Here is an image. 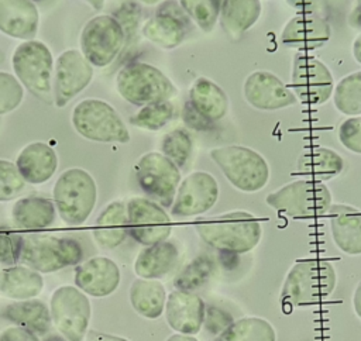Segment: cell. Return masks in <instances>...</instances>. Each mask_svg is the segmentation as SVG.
<instances>
[{
    "instance_id": "6da1fadb",
    "label": "cell",
    "mask_w": 361,
    "mask_h": 341,
    "mask_svg": "<svg viewBox=\"0 0 361 341\" xmlns=\"http://www.w3.org/2000/svg\"><path fill=\"white\" fill-rule=\"evenodd\" d=\"M195 228L203 242L226 254L250 252L259 244L262 237L259 220L244 210L213 216L197 223Z\"/></svg>"
},
{
    "instance_id": "7a4b0ae2",
    "label": "cell",
    "mask_w": 361,
    "mask_h": 341,
    "mask_svg": "<svg viewBox=\"0 0 361 341\" xmlns=\"http://www.w3.org/2000/svg\"><path fill=\"white\" fill-rule=\"evenodd\" d=\"M336 283V269L329 261L305 259L289 269L279 302L286 307H309L330 296Z\"/></svg>"
},
{
    "instance_id": "3957f363",
    "label": "cell",
    "mask_w": 361,
    "mask_h": 341,
    "mask_svg": "<svg viewBox=\"0 0 361 341\" xmlns=\"http://www.w3.org/2000/svg\"><path fill=\"white\" fill-rule=\"evenodd\" d=\"M54 203L61 220L72 227L82 225L97 202V186L93 176L82 168H69L56 179Z\"/></svg>"
},
{
    "instance_id": "277c9868",
    "label": "cell",
    "mask_w": 361,
    "mask_h": 341,
    "mask_svg": "<svg viewBox=\"0 0 361 341\" xmlns=\"http://www.w3.org/2000/svg\"><path fill=\"white\" fill-rule=\"evenodd\" d=\"M116 87L126 101L138 107L169 101L178 94L172 80L161 69L145 62H131L121 68Z\"/></svg>"
},
{
    "instance_id": "5b68a950",
    "label": "cell",
    "mask_w": 361,
    "mask_h": 341,
    "mask_svg": "<svg viewBox=\"0 0 361 341\" xmlns=\"http://www.w3.org/2000/svg\"><path fill=\"white\" fill-rule=\"evenodd\" d=\"M83 259L82 245L69 237L52 234L23 235L20 262L39 273H52Z\"/></svg>"
},
{
    "instance_id": "8992f818",
    "label": "cell",
    "mask_w": 361,
    "mask_h": 341,
    "mask_svg": "<svg viewBox=\"0 0 361 341\" xmlns=\"http://www.w3.org/2000/svg\"><path fill=\"white\" fill-rule=\"evenodd\" d=\"M269 207L290 218H319L331 207L330 189L316 180H293L265 197Z\"/></svg>"
},
{
    "instance_id": "52a82bcc",
    "label": "cell",
    "mask_w": 361,
    "mask_h": 341,
    "mask_svg": "<svg viewBox=\"0 0 361 341\" xmlns=\"http://www.w3.org/2000/svg\"><path fill=\"white\" fill-rule=\"evenodd\" d=\"M210 158L221 169L231 186L240 192L254 193L268 183L269 166L265 158L248 147H217L210 151Z\"/></svg>"
},
{
    "instance_id": "ba28073f",
    "label": "cell",
    "mask_w": 361,
    "mask_h": 341,
    "mask_svg": "<svg viewBox=\"0 0 361 341\" xmlns=\"http://www.w3.org/2000/svg\"><path fill=\"white\" fill-rule=\"evenodd\" d=\"M13 70L18 82L30 93L45 103L54 101L52 79L54 58L51 49L41 41H24L13 52Z\"/></svg>"
},
{
    "instance_id": "9c48e42d",
    "label": "cell",
    "mask_w": 361,
    "mask_h": 341,
    "mask_svg": "<svg viewBox=\"0 0 361 341\" xmlns=\"http://www.w3.org/2000/svg\"><path fill=\"white\" fill-rule=\"evenodd\" d=\"M72 125L83 138L96 142L130 141V131L118 111L100 99H85L79 101L71 117Z\"/></svg>"
},
{
    "instance_id": "30bf717a",
    "label": "cell",
    "mask_w": 361,
    "mask_h": 341,
    "mask_svg": "<svg viewBox=\"0 0 361 341\" xmlns=\"http://www.w3.org/2000/svg\"><path fill=\"white\" fill-rule=\"evenodd\" d=\"M52 324L68 341H83L89 331L92 304L86 293L72 285L56 287L51 294Z\"/></svg>"
},
{
    "instance_id": "8fae6325",
    "label": "cell",
    "mask_w": 361,
    "mask_h": 341,
    "mask_svg": "<svg viewBox=\"0 0 361 341\" xmlns=\"http://www.w3.org/2000/svg\"><path fill=\"white\" fill-rule=\"evenodd\" d=\"M135 179L141 190L159 206L172 207L180 183L179 168L162 152H147L134 166Z\"/></svg>"
},
{
    "instance_id": "7c38bea8",
    "label": "cell",
    "mask_w": 361,
    "mask_h": 341,
    "mask_svg": "<svg viewBox=\"0 0 361 341\" xmlns=\"http://www.w3.org/2000/svg\"><path fill=\"white\" fill-rule=\"evenodd\" d=\"M124 45V31L111 14H100L90 18L80 32V52L96 68L110 65Z\"/></svg>"
},
{
    "instance_id": "4fadbf2b",
    "label": "cell",
    "mask_w": 361,
    "mask_h": 341,
    "mask_svg": "<svg viewBox=\"0 0 361 341\" xmlns=\"http://www.w3.org/2000/svg\"><path fill=\"white\" fill-rule=\"evenodd\" d=\"M290 85L300 103L320 106L334 92V80L330 69L316 56L298 52L293 59Z\"/></svg>"
},
{
    "instance_id": "5bb4252c",
    "label": "cell",
    "mask_w": 361,
    "mask_h": 341,
    "mask_svg": "<svg viewBox=\"0 0 361 341\" xmlns=\"http://www.w3.org/2000/svg\"><path fill=\"white\" fill-rule=\"evenodd\" d=\"M128 235L144 247L155 245L168 240L172 221L162 206L148 197H131L126 203Z\"/></svg>"
},
{
    "instance_id": "9a60e30c",
    "label": "cell",
    "mask_w": 361,
    "mask_h": 341,
    "mask_svg": "<svg viewBox=\"0 0 361 341\" xmlns=\"http://www.w3.org/2000/svg\"><path fill=\"white\" fill-rule=\"evenodd\" d=\"M93 66L78 49H66L55 59L52 93L56 107H65L75 96L89 86Z\"/></svg>"
},
{
    "instance_id": "2e32d148",
    "label": "cell",
    "mask_w": 361,
    "mask_h": 341,
    "mask_svg": "<svg viewBox=\"0 0 361 341\" xmlns=\"http://www.w3.org/2000/svg\"><path fill=\"white\" fill-rule=\"evenodd\" d=\"M219 183L209 172L197 170L180 180L171 214L175 217H195L207 213L219 199Z\"/></svg>"
},
{
    "instance_id": "e0dca14e",
    "label": "cell",
    "mask_w": 361,
    "mask_h": 341,
    "mask_svg": "<svg viewBox=\"0 0 361 341\" xmlns=\"http://www.w3.org/2000/svg\"><path fill=\"white\" fill-rule=\"evenodd\" d=\"M189 25L190 18L179 1H164L155 14L144 23L141 32L162 49H172L185 39Z\"/></svg>"
},
{
    "instance_id": "ac0fdd59",
    "label": "cell",
    "mask_w": 361,
    "mask_h": 341,
    "mask_svg": "<svg viewBox=\"0 0 361 341\" xmlns=\"http://www.w3.org/2000/svg\"><path fill=\"white\" fill-rule=\"evenodd\" d=\"M243 92L247 103L258 110H279L295 106L298 101L295 93L268 70H255L248 75Z\"/></svg>"
},
{
    "instance_id": "d6986e66",
    "label": "cell",
    "mask_w": 361,
    "mask_h": 341,
    "mask_svg": "<svg viewBox=\"0 0 361 341\" xmlns=\"http://www.w3.org/2000/svg\"><path fill=\"white\" fill-rule=\"evenodd\" d=\"M120 280L121 272L118 265L107 256L89 258L75 268V286L87 296H110L117 290Z\"/></svg>"
},
{
    "instance_id": "ffe728a7",
    "label": "cell",
    "mask_w": 361,
    "mask_h": 341,
    "mask_svg": "<svg viewBox=\"0 0 361 341\" xmlns=\"http://www.w3.org/2000/svg\"><path fill=\"white\" fill-rule=\"evenodd\" d=\"M331 28L327 20L316 13L292 17L281 32V42L300 52L314 51L329 42Z\"/></svg>"
},
{
    "instance_id": "44dd1931",
    "label": "cell",
    "mask_w": 361,
    "mask_h": 341,
    "mask_svg": "<svg viewBox=\"0 0 361 341\" xmlns=\"http://www.w3.org/2000/svg\"><path fill=\"white\" fill-rule=\"evenodd\" d=\"M206 304L200 296L193 292L172 290L165 303V318L175 333L195 335L204 321Z\"/></svg>"
},
{
    "instance_id": "7402d4cb",
    "label": "cell",
    "mask_w": 361,
    "mask_h": 341,
    "mask_svg": "<svg viewBox=\"0 0 361 341\" xmlns=\"http://www.w3.org/2000/svg\"><path fill=\"white\" fill-rule=\"evenodd\" d=\"M39 25V13L30 0H0V31L11 38L32 41Z\"/></svg>"
},
{
    "instance_id": "603a6c76",
    "label": "cell",
    "mask_w": 361,
    "mask_h": 341,
    "mask_svg": "<svg viewBox=\"0 0 361 341\" xmlns=\"http://www.w3.org/2000/svg\"><path fill=\"white\" fill-rule=\"evenodd\" d=\"M16 165L25 183L42 185L48 182L58 168V155L47 142H31L17 155Z\"/></svg>"
},
{
    "instance_id": "cb8c5ba5",
    "label": "cell",
    "mask_w": 361,
    "mask_h": 341,
    "mask_svg": "<svg viewBox=\"0 0 361 341\" xmlns=\"http://www.w3.org/2000/svg\"><path fill=\"white\" fill-rule=\"evenodd\" d=\"M334 245L347 255H361V211L348 204H331L329 211Z\"/></svg>"
},
{
    "instance_id": "d4e9b609",
    "label": "cell",
    "mask_w": 361,
    "mask_h": 341,
    "mask_svg": "<svg viewBox=\"0 0 361 341\" xmlns=\"http://www.w3.org/2000/svg\"><path fill=\"white\" fill-rule=\"evenodd\" d=\"M92 235L104 249H114L121 245L128 237L126 203L121 200L109 203L96 218Z\"/></svg>"
},
{
    "instance_id": "484cf974",
    "label": "cell",
    "mask_w": 361,
    "mask_h": 341,
    "mask_svg": "<svg viewBox=\"0 0 361 341\" xmlns=\"http://www.w3.org/2000/svg\"><path fill=\"white\" fill-rule=\"evenodd\" d=\"M192 107L212 124L224 118L228 111V97L226 92L212 79L200 76L189 89Z\"/></svg>"
},
{
    "instance_id": "4316f807",
    "label": "cell",
    "mask_w": 361,
    "mask_h": 341,
    "mask_svg": "<svg viewBox=\"0 0 361 341\" xmlns=\"http://www.w3.org/2000/svg\"><path fill=\"white\" fill-rule=\"evenodd\" d=\"M44 289V278L39 272L25 266H6L0 272V294L14 302L35 299Z\"/></svg>"
},
{
    "instance_id": "83f0119b",
    "label": "cell",
    "mask_w": 361,
    "mask_h": 341,
    "mask_svg": "<svg viewBox=\"0 0 361 341\" xmlns=\"http://www.w3.org/2000/svg\"><path fill=\"white\" fill-rule=\"evenodd\" d=\"M3 314L14 326L25 328L38 337L48 334L54 326L49 306L39 299L13 302L6 306Z\"/></svg>"
},
{
    "instance_id": "f1b7e54d",
    "label": "cell",
    "mask_w": 361,
    "mask_h": 341,
    "mask_svg": "<svg viewBox=\"0 0 361 341\" xmlns=\"http://www.w3.org/2000/svg\"><path fill=\"white\" fill-rule=\"evenodd\" d=\"M178 258L176 245L166 240L141 249L134 261V272L142 279H159L172 271Z\"/></svg>"
},
{
    "instance_id": "f546056e",
    "label": "cell",
    "mask_w": 361,
    "mask_h": 341,
    "mask_svg": "<svg viewBox=\"0 0 361 341\" xmlns=\"http://www.w3.org/2000/svg\"><path fill=\"white\" fill-rule=\"evenodd\" d=\"M262 4L258 0H224L220 8V24L224 32L238 39L259 18Z\"/></svg>"
},
{
    "instance_id": "4dcf8cb0",
    "label": "cell",
    "mask_w": 361,
    "mask_h": 341,
    "mask_svg": "<svg viewBox=\"0 0 361 341\" xmlns=\"http://www.w3.org/2000/svg\"><path fill=\"white\" fill-rule=\"evenodd\" d=\"M344 168L341 155L326 147H314L305 151L296 163L300 175L310 180L324 182L337 176Z\"/></svg>"
},
{
    "instance_id": "1f68e13d",
    "label": "cell",
    "mask_w": 361,
    "mask_h": 341,
    "mask_svg": "<svg viewBox=\"0 0 361 341\" xmlns=\"http://www.w3.org/2000/svg\"><path fill=\"white\" fill-rule=\"evenodd\" d=\"M56 207L54 200L39 196H28L18 199L11 209L14 224L24 230L47 228L54 224Z\"/></svg>"
},
{
    "instance_id": "d6a6232c",
    "label": "cell",
    "mask_w": 361,
    "mask_h": 341,
    "mask_svg": "<svg viewBox=\"0 0 361 341\" xmlns=\"http://www.w3.org/2000/svg\"><path fill=\"white\" fill-rule=\"evenodd\" d=\"M130 303L142 317L155 320L165 311L166 289L158 279L137 278L130 287Z\"/></svg>"
},
{
    "instance_id": "836d02e7",
    "label": "cell",
    "mask_w": 361,
    "mask_h": 341,
    "mask_svg": "<svg viewBox=\"0 0 361 341\" xmlns=\"http://www.w3.org/2000/svg\"><path fill=\"white\" fill-rule=\"evenodd\" d=\"M216 341H276V333L265 318L243 317L233 321Z\"/></svg>"
},
{
    "instance_id": "e575fe53",
    "label": "cell",
    "mask_w": 361,
    "mask_h": 341,
    "mask_svg": "<svg viewBox=\"0 0 361 341\" xmlns=\"http://www.w3.org/2000/svg\"><path fill=\"white\" fill-rule=\"evenodd\" d=\"M334 107L345 116H361V70L344 76L333 92Z\"/></svg>"
},
{
    "instance_id": "d590c367",
    "label": "cell",
    "mask_w": 361,
    "mask_h": 341,
    "mask_svg": "<svg viewBox=\"0 0 361 341\" xmlns=\"http://www.w3.org/2000/svg\"><path fill=\"white\" fill-rule=\"evenodd\" d=\"M212 273L213 261L206 255H200L182 268V271L173 279V286L178 290L193 292L195 289L203 286Z\"/></svg>"
},
{
    "instance_id": "8d00e7d4",
    "label": "cell",
    "mask_w": 361,
    "mask_h": 341,
    "mask_svg": "<svg viewBox=\"0 0 361 341\" xmlns=\"http://www.w3.org/2000/svg\"><path fill=\"white\" fill-rule=\"evenodd\" d=\"M175 117V106L169 101L148 104L130 117V124L147 131H158Z\"/></svg>"
},
{
    "instance_id": "74e56055",
    "label": "cell",
    "mask_w": 361,
    "mask_h": 341,
    "mask_svg": "<svg viewBox=\"0 0 361 341\" xmlns=\"http://www.w3.org/2000/svg\"><path fill=\"white\" fill-rule=\"evenodd\" d=\"M162 154L178 168H183L193 151V141L188 130L175 128L166 132L161 141Z\"/></svg>"
},
{
    "instance_id": "f35d334b",
    "label": "cell",
    "mask_w": 361,
    "mask_h": 341,
    "mask_svg": "<svg viewBox=\"0 0 361 341\" xmlns=\"http://www.w3.org/2000/svg\"><path fill=\"white\" fill-rule=\"evenodd\" d=\"M179 4L188 17L204 32H210L220 17L221 1L219 0H180Z\"/></svg>"
},
{
    "instance_id": "ab89813d",
    "label": "cell",
    "mask_w": 361,
    "mask_h": 341,
    "mask_svg": "<svg viewBox=\"0 0 361 341\" xmlns=\"http://www.w3.org/2000/svg\"><path fill=\"white\" fill-rule=\"evenodd\" d=\"M24 99V87L18 79L0 70V116L16 110Z\"/></svg>"
},
{
    "instance_id": "60d3db41",
    "label": "cell",
    "mask_w": 361,
    "mask_h": 341,
    "mask_svg": "<svg viewBox=\"0 0 361 341\" xmlns=\"http://www.w3.org/2000/svg\"><path fill=\"white\" fill-rule=\"evenodd\" d=\"M25 180L14 162L0 159V202H8L17 197L24 189Z\"/></svg>"
},
{
    "instance_id": "b9f144b4",
    "label": "cell",
    "mask_w": 361,
    "mask_h": 341,
    "mask_svg": "<svg viewBox=\"0 0 361 341\" xmlns=\"http://www.w3.org/2000/svg\"><path fill=\"white\" fill-rule=\"evenodd\" d=\"M140 14L141 8L135 1H124L117 11H114L113 17L120 23L124 35H126V44H128V39L134 37L138 24H140Z\"/></svg>"
},
{
    "instance_id": "7bdbcfd3",
    "label": "cell",
    "mask_w": 361,
    "mask_h": 341,
    "mask_svg": "<svg viewBox=\"0 0 361 341\" xmlns=\"http://www.w3.org/2000/svg\"><path fill=\"white\" fill-rule=\"evenodd\" d=\"M23 235L0 230V265L13 266L20 261Z\"/></svg>"
},
{
    "instance_id": "ee69618b",
    "label": "cell",
    "mask_w": 361,
    "mask_h": 341,
    "mask_svg": "<svg viewBox=\"0 0 361 341\" xmlns=\"http://www.w3.org/2000/svg\"><path fill=\"white\" fill-rule=\"evenodd\" d=\"M341 145L355 154H361V116L344 120L338 127Z\"/></svg>"
},
{
    "instance_id": "f6af8a7d",
    "label": "cell",
    "mask_w": 361,
    "mask_h": 341,
    "mask_svg": "<svg viewBox=\"0 0 361 341\" xmlns=\"http://www.w3.org/2000/svg\"><path fill=\"white\" fill-rule=\"evenodd\" d=\"M233 321V316L227 310L217 306H206L203 326L210 334L219 337Z\"/></svg>"
},
{
    "instance_id": "bcb514c9",
    "label": "cell",
    "mask_w": 361,
    "mask_h": 341,
    "mask_svg": "<svg viewBox=\"0 0 361 341\" xmlns=\"http://www.w3.org/2000/svg\"><path fill=\"white\" fill-rule=\"evenodd\" d=\"M182 118L185 121V124L189 127V128H193V130H197V131H204V130H209L212 128V123L207 121L204 117H202L193 107L189 101L185 103L183 106V110H182Z\"/></svg>"
},
{
    "instance_id": "7dc6e473",
    "label": "cell",
    "mask_w": 361,
    "mask_h": 341,
    "mask_svg": "<svg viewBox=\"0 0 361 341\" xmlns=\"http://www.w3.org/2000/svg\"><path fill=\"white\" fill-rule=\"evenodd\" d=\"M0 341H39V338H38V335L32 334L31 331H28L25 328L11 326L1 331Z\"/></svg>"
},
{
    "instance_id": "c3c4849f",
    "label": "cell",
    "mask_w": 361,
    "mask_h": 341,
    "mask_svg": "<svg viewBox=\"0 0 361 341\" xmlns=\"http://www.w3.org/2000/svg\"><path fill=\"white\" fill-rule=\"evenodd\" d=\"M86 341H130L124 337L114 335V334H107L99 330H89L86 334Z\"/></svg>"
},
{
    "instance_id": "681fc988",
    "label": "cell",
    "mask_w": 361,
    "mask_h": 341,
    "mask_svg": "<svg viewBox=\"0 0 361 341\" xmlns=\"http://www.w3.org/2000/svg\"><path fill=\"white\" fill-rule=\"evenodd\" d=\"M289 6H292L295 10L299 11V14L305 13H314V8L317 7V1H288Z\"/></svg>"
},
{
    "instance_id": "f907efd6",
    "label": "cell",
    "mask_w": 361,
    "mask_h": 341,
    "mask_svg": "<svg viewBox=\"0 0 361 341\" xmlns=\"http://www.w3.org/2000/svg\"><path fill=\"white\" fill-rule=\"evenodd\" d=\"M348 24L355 30H361V1L351 10L348 16Z\"/></svg>"
},
{
    "instance_id": "816d5d0a",
    "label": "cell",
    "mask_w": 361,
    "mask_h": 341,
    "mask_svg": "<svg viewBox=\"0 0 361 341\" xmlns=\"http://www.w3.org/2000/svg\"><path fill=\"white\" fill-rule=\"evenodd\" d=\"M353 307L354 311L357 314L358 318H361V282L358 283V286L354 290V296H353Z\"/></svg>"
},
{
    "instance_id": "f5cc1de1",
    "label": "cell",
    "mask_w": 361,
    "mask_h": 341,
    "mask_svg": "<svg viewBox=\"0 0 361 341\" xmlns=\"http://www.w3.org/2000/svg\"><path fill=\"white\" fill-rule=\"evenodd\" d=\"M353 55L354 59L361 65V34H358L353 42Z\"/></svg>"
},
{
    "instance_id": "db71d44e",
    "label": "cell",
    "mask_w": 361,
    "mask_h": 341,
    "mask_svg": "<svg viewBox=\"0 0 361 341\" xmlns=\"http://www.w3.org/2000/svg\"><path fill=\"white\" fill-rule=\"evenodd\" d=\"M166 341H199L195 335H188V334H180L175 333L166 338Z\"/></svg>"
},
{
    "instance_id": "11a10c76",
    "label": "cell",
    "mask_w": 361,
    "mask_h": 341,
    "mask_svg": "<svg viewBox=\"0 0 361 341\" xmlns=\"http://www.w3.org/2000/svg\"><path fill=\"white\" fill-rule=\"evenodd\" d=\"M39 341H68L63 335L61 334H55V333H48L45 334Z\"/></svg>"
},
{
    "instance_id": "9f6ffc18",
    "label": "cell",
    "mask_w": 361,
    "mask_h": 341,
    "mask_svg": "<svg viewBox=\"0 0 361 341\" xmlns=\"http://www.w3.org/2000/svg\"><path fill=\"white\" fill-rule=\"evenodd\" d=\"M4 61V54H3V51L0 49V63Z\"/></svg>"
}]
</instances>
